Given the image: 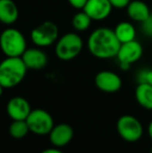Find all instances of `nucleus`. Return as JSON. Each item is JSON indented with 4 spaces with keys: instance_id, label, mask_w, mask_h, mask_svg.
Masks as SVG:
<instances>
[{
    "instance_id": "obj_1",
    "label": "nucleus",
    "mask_w": 152,
    "mask_h": 153,
    "mask_svg": "<svg viewBox=\"0 0 152 153\" xmlns=\"http://www.w3.org/2000/svg\"><path fill=\"white\" fill-rule=\"evenodd\" d=\"M121 43L117 39L114 29L99 27L91 32L87 41L89 52L99 59H110L117 56Z\"/></svg>"
},
{
    "instance_id": "obj_2",
    "label": "nucleus",
    "mask_w": 152,
    "mask_h": 153,
    "mask_svg": "<svg viewBox=\"0 0 152 153\" xmlns=\"http://www.w3.org/2000/svg\"><path fill=\"white\" fill-rule=\"evenodd\" d=\"M26 68L21 57H5L0 62V85L4 89H12L23 81Z\"/></svg>"
},
{
    "instance_id": "obj_3",
    "label": "nucleus",
    "mask_w": 152,
    "mask_h": 153,
    "mask_svg": "<svg viewBox=\"0 0 152 153\" xmlns=\"http://www.w3.org/2000/svg\"><path fill=\"white\" fill-rule=\"evenodd\" d=\"M0 49L6 57H21L27 49L24 34L15 27H7L0 33Z\"/></svg>"
},
{
    "instance_id": "obj_4",
    "label": "nucleus",
    "mask_w": 152,
    "mask_h": 153,
    "mask_svg": "<svg viewBox=\"0 0 152 153\" xmlns=\"http://www.w3.org/2000/svg\"><path fill=\"white\" fill-rule=\"evenodd\" d=\"M83 49V40L76 32H68L59 36L55 43L54 52L57 59L69 62L80 54Z\"/></svg>"
},
{
    "instance_id": "obj_5",
    "label": "nucleus",
    "mask_w": 152,
    "mask_h": 153,
    "mask_svg": "<svg viewBox=\"0 0 152 153\" xmlns=\"http://www.w3.org/2000/svg\"><path fill=\"white\" fill-rule=\"evenodd\" d=\"M59 38V27L54 22H51V21H45L41 23L30 32L31 42L35 44V46L40 47V48L55 45Z\"/></svg>"
},
{
    "instance_id": "obj_6",
    "label": "nucleus",
    "mask_w": 152,
    "mask_h": 153,
    "mask_svg": "<svg viewBox=\"0 0 152 153\" xmlns=\"http://www.w3.org/2000/svg\"><path fill=\"white\" fill-rule=\"evenodd\" d=\"M117 131L124 141L128 143H134L142 137L144 129L139 119L133 116L124 115L118 119Z\"/></svg>"
},
{
    "instance_id": "obj_7",
    "label": "nucleus",
    "mask_w": 152,
    "mask_h": 153,
    "mask_svg": "<svg viewBox=\"0 0 152 153\" xmlns=\"http://www.w3.org/2000/svg\"><path fill=\"white\" fill-rule=\"evenodd\" d=\"M25 121L28 125L29 131L37 135L49 134L54 126L52 116L47 111L41 108L31 109Z\"/></svg>"
},
{
    "instance_id": "obj_8",
    "label": "nucleus",
    "mask_w": 152,
    "mask_h": 153,
    "mask_svg": "<svg viewBox=\"0 0 152 153\" xmlns=\"http://www.w3.org/2000/svg\"><path fill=\"white\" fill-rule=\"evenodd\" d=\"M143 52H144V49H143L142 44L136 40L121 44L117 56H116L119 62L120 68L124 71L129 70L132 64L140 61Z\"/></svg>"
},
{
    "instance_id": "obj_9",
    "label": "nucleus",
    "mask_w": 152,
    "mask_h": 153,
    "mask_svg": "<svg viewBox=\"0 0 152 153\" xmlns=\"http://www.w3.org/2000/svg\"><path fill=\"white\" fill-rule=\"evenodd\" d=\"M95 85L104 93H116L122 88V79L116 72L110 70L100 71L95 76Z\"/></svg>"
},
{
    "instance_id": "obj_10",
    "label": "nucleus",
    "mask_w": 152,
    "mask_h": 153,
    "mask_svg": "<svg viewBox=\"0 0 152 153\" xmlns=\"http://www.w3.org/2000/svg\"><path fill=\"white\" fill-rule=\"evenodd\" d=\"M113 8L110 0H87L82 10L89 15L92 21H103L110 17Z\"/></svg>"
},
{
    "instance_id": "obj_11",
    "label": "nucleus",
    "mask_w": 152,
    "mask_h": 153,
    "mask_svg": "<svg viewBox=\"0 0 152 153\" xmlns=\"http://www.w3.org/2000/svg\"><path fill=\"white\" fill-rule=\"evenodd\" d=\"M30 111V104L23 97H13L6 103V113L13 121L14 120H26Z\"/></svg>"
},
{
    "instance_id": "obj_12",
    "label": "nucleus",
    "mask_w": 152,
    "mask_h": 153,
    "mask_svg": "<svg viewBox=\"0 0 152 153\" xmlns=\"http://www.w3.org/2000/svg\"><path fill=\"white\" fill-rule=\"evenodd\" d=\"M28 70H42L48 64V56L40 47L27 48L21 56Z\"/></svg>"
},
{
    "instance_id": "obj_13",
    "label": "nucleus",
    "mask_w": 152,
    "mask_h": 153,
    "mask_svg": "<svg viewBox=\"0 0 152 153\" xmlns=\"http://www.w3.org/2000/svg\"><path fill=\"white\" fill-rule=\"evenodd\" d=\"M49 140L50 143L54 147L62 148L67 146L72 141L74 137V130L71 125L61 123L55 126H53L52 130L49 133Z\"/></svg>"
},
{
    "instance_id": "obj_14",
    "label": "nucleus",
    "mask_w": 152,
    "mask_h": 153,
    "mask_svg": "<svg viewBox=\"0 0 152 153\" xmlns=\"http://www.w3.org/2000/svg\"><path fill=\"white\" fill-rule=\"evenodd\" d=\"M19 18V8L14 0H0V23L13 25Z\"/></svg>"
},
{
    "instance_id": "obj_15",
    "label": "nucleus",
    "mask_w": 152,
    "mask_h": 153,
    "mask_svg": "<svg viewBox=\"0 0 152 153\" xmlns=\"http://www.w3.org/2000/svg\"><path fill=\"white\" fill-rule=\"evenodd\" d=\"M126 13L130 20L142 23L150 16L149 6L142 0H131L126 7Z\"/></svg>"
},
{
    "instance_id": "obj_16",
    "label": "nucleus",
    "mask_w": 152,
    "mask_h": 153,
    "mask_svg": "<svg viewBox=\"0 0 152 153\" xmlns=\"http://www.w3.org/2000/svg\"><path fill=\"white\" fill-rule=\"evenodd\" d=\"M114 31L121 44L136 40V29L134 25L128 21H122V22L118 23L114 28Z\"/></svg>"
},
{
    "instance_id": "obj_17",
    "label": "nucleus",
    "mask_w": 152,
    "mask_h": 153,
    "mask_svg": "<svg viewBox=\"0 0 152 153\" xmlns=\"http://www.w3.org/2000/svg\"><path fill=\"white\" fill-rule=\"evenodd\" d=\"M136 100L143 108L152 111V85L141 82L138 85L134 92Z\"/></svg>"
},
{
    "instance_id": "obj_18",
    "label": "nucleus",
    "mask_w": 152,
    "mask_h": 153,
    "mask_svg": "<svg viewBox=\"0 0 152 153\" xmlns=\"http://www.w3.org/2000/svg\"><path fill=\"white\" fill-rule=\"evenodd\" d=\"M8 132L12 137L16 140H21L26 137L30 131L25 120H14L8 127Z\"/></svg>"
},
{
    "instance_id": "obj_19",
    "label": "nucleus",
    "mask_w": 152,
    "mask_h": 153,
    "mask_svg": "<svg viewBox=\"0 0 152 153\" xmlns=\"http://www.w3.org/2000/svg\"><path fill=\"white\" fill-rule=\"evenodd\" d=\"M92 24V19L85 10L77 12L72 18V26L76 31H85L90 28Z\"/></svg>"
},
{
    "instance_id": "obj_20",
    "label": "nucleus",
    "mask_w": 152,
    "mask_h": 153,
    "mask_svg": "<svg viewBox=\"0 0 152 153\" xmlns=\"http://www.w3.org/2000/svg\"><path fill=\"white\" fill-rule=\"evenodd\" d=\"M138 81L139 83L145 82L152 85V69H147V70L141 71L138 75Z\"/></svg>"
},
{
    "instance_id": "obj_21",
    "label": "nucleus",
    "mask_w": 152,
    "mask_h": 153,
    "mask_svg": "<svg viewBox=\"0 0 152 153\" xmlns=\"http://www.w3.org/2000/svg\"><path fill=\"white\" fill-rule=\"evenodd\" d=\"M141 24H142L143 33L148 38H152V13L150 14V16Z\"/></svg>"
},
{
    "instance_id": "obj_22",
    "label": "nucleus",
    "mask_w": 152,
    "mask_h": 153,
    "mask_svg": "<svg viewBox=\"0 0 152 153\" xmlns=\"http://www.w3.org/2000/svg\"><path fill=\"white\" fill-rule=\"evenodd\" d=\"M130 1H131V0H110V4H112L113 7L118 8V10L126 8Z\"/></svg>"
},
{
    "instance_id": "obj_23",
    "label": "nucleus",
    "mask_w": 152,
    "mask_h": 153,
    "mask_svg": "<svg viewBox=\"0 0 152 153\" xmlns=\"http://www.w3.org/2000/svg\"><path fill=\"white\" fill-rule=\"evenodd\" d=\"M87 0H68L69 4L75 10H83Z\"/></svg>"
},
{
    "instance_id": "obj_24",
    "label": "nucleus",
    "mask_w": 152,
    "mask_h": 153,
    "mask_svg": "<svg viewBox=\"0 0 152 153\" xmlns=\"http://www.w3.org/2000/svg\"><path fill=\"white\" fill-rule=\"evenodd\" d=\"M41 153H64L62 150H59V148L54 147V148H48V149L43 150Z\"/></svg>"
},
{
    "instance_id": "obj_25",
    "label": "nucleus",
    "mask_w": 152,
    "mask_h": 153,
    "mask_svg": "<svg viewBox=\"0 0 152 153\" xmlns=\"http://www.w3.org/2000/svg\"><path fill=\"white\" fill-rule=\"evenodd\" d=\"M148 135H149V137H150V140L152 141V120L148 125Z\"/></svg>"
},
{
    "instance_id": "obj_26",
    "label": "nucleus",
    "mask_w": 152,
    "mask_h": 153,
    "mask_svg": "<svg viewBox=\"0 0 152 153\" xmlns=\"http://www.w3.org/2000/svg\"><path fill=\"white\" fill-rule=\"evenodd\" d=\"M3 90H4V88L2 87L1 85H0V97L2 96V94H3Z\"/></svg>"
},
{
    "instance_id": "obj_27",
    "label": "nucleus",
    "mask_w": 152,
    "mask_h": 153,
    "mask_svg": "<svg viewBox=\"0 0 152 153\" xmlns=\"http://www.w3.org/2000/svg\"><path fill=\"white\" fill-rule=\"evenodd\" d=\"M151 153H152V148H151Z\"/></svg>"
}]
</instances>
